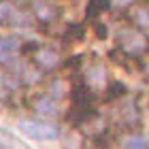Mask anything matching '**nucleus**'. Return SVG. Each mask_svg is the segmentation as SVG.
I'll return each mask as SVG.
<instances>
[{"mask_svg": "<svg viewBox=\"0 0 149 149\" xmlns=\"http://www.w3.org/2000/svg\"><path fill=\"white\" fill-rule=\"evenodd\" d=\"M0 149H2V147H0Z\"/></svg>", "mask_w": 149, "mask_h": 149, "instance_id": "nucleus-8", "label": "nucleus"}, {"mask_svg": "<svg viewBox=\"0 0 149 149\" xmlns=\"http://www.w3.org/2000/svg\"><path fill=\"white\" fill-rule=\"evenodd\" d=\"M119 45H121V49H124L126 53L136 56V53L145 51L147 40H145L143 34H139L136 30H121L119 32Z\"/></svg>", "mask_w": 149, "mask_h": 149, "instance_id": "nucleus-2", "label": "nucleus"}, {"mask_svg": "<svg viewBox=\"0 0 149 149\" xmlns=\"http://www.w3.org/2000/svg\"><path fill=\"white\" fill-rule=\"evenodd\" d=\"M117 2H121V4H128V2H130V0H117Z\"/></svg>", "mask_w": 149, "mask_h": 149, "instance_id": "nucleus-7", "label": "nucleus"}, {"mask_svg": "<svg viewBox=\"0 0 149 149\" xmlns=\"http://www.w3.org/2000/svg\"><path fill=\"white\" fill-rule=\"evenodd\" d=\"M19 43L15 38H0V62H9L15 56Z\"/></svg>", "mask_w": 149, "mask_h": 149, "instance_id": "nucleus-6", "label": "nucleus"}, {"mask_svg": "<svg viewBox=\"0 0 149 149\" xmlns=\"http://www.w3.org/2000/svg\"><path fill=\"white\" fill-rule=\"evenodd\" d=\"M34 111L38 115H56L58 113V102L51 96H40L34 100Z\"/></svg>", "mask_w": 149, "mask_h": 149, "instance_id": "nucleus-5", "label": "nucleus"}, {"mask_svg": "<svg viewBox=\"0 0 149 149\" xmlns=\"http://www.w3.org/2000/svg\"><path fill=\"white\" fill-rule=\"evenodd\" d=\"M34 62L43 70H51L60 64V53L56 49H51V47H38L34 51Z\"/></svg>", "mask_w": 149, "mask_h": 149, "instance_id": "nucleus-3", "label": "nucleus"}, {"mask_svg": "<svg viewBox=\"0 0 149 149\" xmlns=\"http://www.w3.org/2000/svg\"><path fill=\"white\" fill-rule=\"evenodd\" d=\"M17 130L26 134L32 141H56L60 136V126L49 119H36V117H24L17 121Z\"/></svg>", "mask_w": 149, "mask_h": 149, "instance_id": "nucleus-1", "label": "nucleus"}, {"mask_svg": "<svg viewBox=\"0 0 149 149\" xmlns=\"http://www.w3.org/2000/svg\"><path fill=\"white\" fill-rule=\"evenodd\" d=\"M121 149H149V139L143 132H128L121 136Z\"/></svg>", "mask_w": 149, "mask_h": 149, "instance_id": "nucleus-4", "label": "nucleus"}]
</instances>
